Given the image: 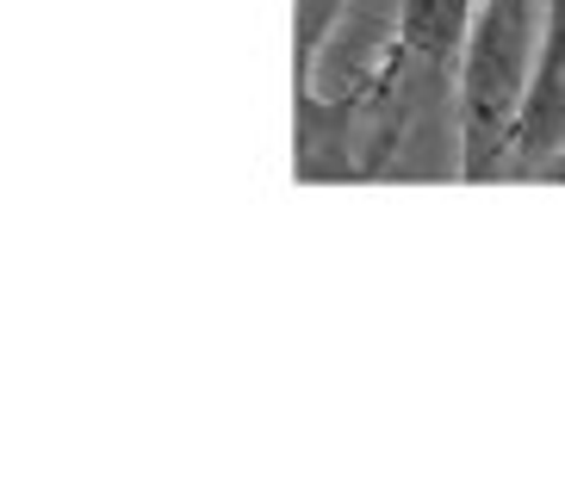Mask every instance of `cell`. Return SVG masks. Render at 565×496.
I'll list each match as a JSON object with an SVG mask.
<instances>
[{"label": "cell", "mask_w": 565, "mask_h": 496, "mask_svg": "<svg viewBox=\"0 0 565 496\" xmlns=\"http://www.w3.org/2000/svg\"><path fill=\"white\" fill-rule=\"evenodd\" d=\"M534 0H479L460 63V149L466 181H491L534 87Z\"/></svg>", "instance_id": "obj_1"}, {"label": "cell", "mask_w": 565, "mask_h": 496, "mask_svg": "<svg viewBox=\"0 0 565 496\" xmlns=\"http://www.w3.org/2000/svg\"><path fill=\"white\" fill-rule=\"evenodd\" d=\"M565 106V0H547V32H541V56H534V87H529V106H522V155H541L553 118Z\"/></svg>", "instance_id": "obj_2"}, {"label": "cell", "mask_w": 565, "mask_h": 496, "mask_svg": "<svg viewBox=\"0 0 565 496\" xmlns=\"http://www.w3.org/2000/svg\"><path fill=\"white\" fill-rule=\"evenodd\" d=\"M472 0H404L398 13V50L416 63H448L460 56L466 32H472Z\"/></svg>", "instance_id": "obj_3"}, {"label": "cell", "mask_w": 565, "mask_h": 496, "mask_svg": "<svg viewBox=\"0 0 565 496\" xmlns=\"http://www.w3.org/2000/svg\"><path fill=\"white\" fill-rule=\"evenodd\" d=\"M547 181H559V186H565V143L553 149V162H547Z\"/></svg>", "instance_id": "obj_4"}]
</instances>
